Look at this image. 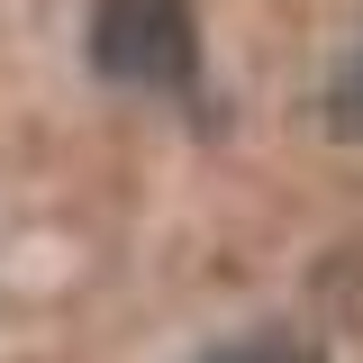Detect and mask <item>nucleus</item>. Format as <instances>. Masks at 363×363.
Masks as SVG:
<instances>
[{
    "instance_id": "2",
    "label": "nucleus",
    "mask_w": 363,
    "mask_h": 363,
    "mask_svg": "<svg viewBox=\"0 0 363 363\" xmlns=\"http://www.w3.org/2000/svg\"><path fill=\"white\" fill-rule=\"evenodd\" d=\"M327 128L345 136V145H363V37L336 55V73H327Z\"/></svg>"
},
{
    "instance_id": "3",
    "label": "nucleus",
    "mask_w": 363,
    "mask_h": 363,
    "mask_svg": "<svg viewBox=\"0 0 363 363\" xmlns=\"http://www.w3.org/2000/svg\"><path fill=\"white\" fill-rule=\"evenodd\" d=\"M200 363H318L300 336H236V345H218V354H200Z\"/></svg>"
},
{
    "instance_id": "1",
    "label": "nucleus",
    "mask_w": 363,
    "mask_h": 363,
    "mask_svg": "<svg viewBox=\"0 0 363 363\" xmlns=\"http://www.w3.org/2000/svg\"><path fill=\"white\" fill-rule=\"evenodd\" d=\"M91 64L128 91H182L200 73V18L191 0H91Z\"/></svg>"
}]
</instances>
